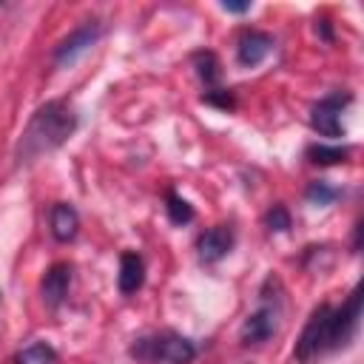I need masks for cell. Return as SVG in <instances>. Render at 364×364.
<instances>
[{"mask_svg":"<svg viewBox=\"0 0 364 364\" xmlns=\"http://www.w3.org/2000/svg\"><path fill=\"white\" fill-rule=\"evenodd\" d=\"M165 213H168V219L173 222V225H188V222H193V205L188 202V199H182L176 191H165Z\"/></svg>","mask_w":364,"mask_h":364,"instance_id":"cell-15","label":"cell"},{"mask_svg":"<svg viewBox=\"0 0 364 364\" xmlns=\"http://www.w3.org/2000/svg\"><path fill=\"white\" fill-rule=\"evenodd\" d=\"M48 230L57 242H71L80 233V213L71 202H54L48 210Z\"/></svg>","mask_w":364,"mask_h":364,"instance_id":"cell-10","label":"cell"},{"mask_svg":"<svg viewBox=\"0 0 364 364\" xmlns=\"http://www.w3.org/2000/svg\"><path fill=\"white\" fill-rule=\"evenodd\" d=\"M344 191L341 188H333V185H327V182H321V179H316V182H310L307 185V191H304V199L310 202V205H333L338 196H341Z\"/></svg>","mask_w":364,"mask_h":364,"instance_id":"cell-16","label":"cell"},{"mask_svg":"<svg viewBox=\"0 0 364 364\" xmlns=\"http://www.w3.org/2000/svg\"><path fill=\"white\" fill-rule=\"evenodd\" d=\"M290 210L282 205V202H273L270 208H267V213H264V228L270 230V233H287L290 230Z\"/></svg>","mask_w":364,"mask_h":364,"instance_id":"cell-17","label":"cell"},{"mask_svg":"<svg viewBox=\"0 0 364 364\" xmlns=\"http://www.w3.org/2000/svg\"><path fill=\"white\" fill-rule=\"evenodd\" d=\"M279 318H282V284L276 276H267L259 290V307L242 321L239 341L245 347L264 344L279 330Z\"/></svg>","mask_w":364,"mask_h":364,"instance_id":"cell-4","label":"cell"},{"mask_svg":"<svg viewBox=\"0 0 364 364\" xmlns=\"http://www.w3.org/2000/svg\"><path fill=\"white\" fill-rule=\"evenodd\" d=\"M102 37V26L100 20H85L82 26H77L68 37H63L54 48V65L57 68H68L74 65L85 51H91L97 46V40Z\"/></svg>","mask_w":364,"mask_h":364,"instance_id":"cell-6","label":"cell"},{"mask_svg":"<svg viewBox=\"0 0 364 364\" xmlns=\"http://www.w3.org/2000/svg\"><path fill=\"white\" fill-rule=\"evenodd\" d=\"M191 63H193V71L196 77L205 82V91L208 88H219V80H222V65H219V57L208 48L202 51H193L191 54Z\"/></svg>","mask_w":364,"mask_h":364,"instance_id":"cell-12","label":"cell"},{"mask_svg":"<svg viewBox=\"0 0 364 364\" xmlns=\"http://www.w3.org/2000/svg\"><path fill=\"white\" fill-rule=\"evenodd\" d=\"M304 156H307V162H313V165H338V162H347L350 148H347V145L313 142V145H307Z\"/></svg>","mask_w":364,"mask_h":364,"instance_id":"cell-13","label":"cell"},{"mask_svg":"<svg viewBox=\"0 0 364 364\" xmlns=\"http://www.w3.org/2000/svg\"><path fill=\"white\" fill-rule=\"evenodd\" d=\"M202 102H208V105H213L219 111H233L236 108V97H233L230 88H208L202 94Z\"/></svg>","mask_w":364,"mask_h":364,"instance_id":"cell-18","label":"cell"},{"mask_svg":"<svg viewBox=\"0 0 364 364\" xmlns=\"http://www.w3.org/2000/svg\"><path fill=\"white\" fill-rule=\"evenodd\" d=\"M57 361H60L57 350L46 341H31L14 353V364H57Z\"/></svg>","mask_w":364,"mask_h":364,"instance_id":"cell-14","label":"cell"},{"mask_svg":"<svg viewBox=\"0 0 364 364\" xmlns=\"http://www.w3.org/2000/svg\"><path fill=\"white\" fill-rule=\"evenodd\" d=\"M77 125H80V117H77V111L68 102H63V100L43 102L31 114L28 125L20 134L17 154H14L17 156V165H31L43 154L57 151L63 142L71 139V134L77 131Z\"/></svg>","mask_w":364,"mask_h":364,"instance_id":"cell-2","label":"cell"},{"mask_svg":"<svg viewBox=\"0 0 364 364\" xmlns=\"http://www.w3.org/2000/svg\"><path fill=\"white\" fill-rule=\"evenodd\" d=\"M276 40L270 31L262 28H242L236 37V63L242 68H256L267 60V54L273 51Z\"/></svg>","mask_w":364,"mask_h":364,"instance_id":"cell-7","label":"cell"},{"mask_svg":"<svg viewBox=\"0 0 364 364\" xmlns=\"http://www.w3.org/2000/svg\"><path fill=\"white\" fill-rule=\"evenodd\" d=\"M316 31L324 37V43H333V31H330V23H327V20H318V23H316Z\"/></svg>","mask_w":364,"mask_h":364,"instance_id":"cell-20","label":"cell"},{"mask_svg":"<svg viewBox=\"0 0 364 364\" xmlns=\"http://www.w3.org/2000/svg\"><path fill=\"white\" fill-rule=\"evenodd\" d=\"M71 279H74V264L71 262H54L43 279H40V296H43V304L57 310L65 299H68V287H71Z\"/></svg>","mask_w":364,"mask_h":364,"instance_id":"cell-9","label":"cell"},{"mask_svg":"<svg viewBox=\"0 0 364 364\" xmlns=\"http://www.w3.org/2000/svg\"><path fill=\"white\" fill-rule=\"evenodd\" d=\"M128 355L136 364H193L196 344L176 330H154L134 338Z\"/></svg>","mask_w":364,"mask_h":364,"instance_id":"cell-3","label":"cell"},{"mask_svg":"<svg viewBox=\"0 0 364 364\" xmlns=\"http://www.w3.org/2000/svg\"><path fill=\"white\" fill-rule=\"evenodd\" d=\"M222 9L230 11V14H245V11H250V3H230V0H225Z\"/></svg>","mask_w":364,"mask_h":364,"instance_id":"cell-19","label":"cell"},{"mask_svg":"<svg viewBox=\"0 0 364 364\" xmlns=\"http://www.w3.org/2000/svg\"><path fill=\"white\" fill-rule=\"evenodd\" d=\"M145 284V259L136 250H122L119 256V273H117V287L122 296L136 293Z\"/></svg>","mask_w":364,"mask_h":364,"instance_id":"cell-11","label":"cell"},{"mask_svg":"<svg viewBox=\"0 0 364 364\" xmlns=\"http://www.w3.org/2000/svg\"><path fill=\"white\" fill-rule=\"evenodd\" d=\"M236 245V230L230 225H213L196 236V256L205 264H213L225 259Z\"/></svg>","mask_w":364,"mask_h":364,"instance_id":"cell-8","label":"cell"},{"mask_svg":"<svg viewBox=\"0 0 364 364\" xmlns=\"http://www.w3.org/2000/svg\"><path fill=\"white\" fill-rule=\"evenodd\" d=\"M358 321H361V284L353 287V293L347 296L344 304L333 307V304H318L310 318L304 321L293 355L296 361L307 364L324 353H336L341 347H347L355 333H358Z\"/></svg>","mask_w":364,"mask_h":364,"instance_id":"cell-1","label":"cell"},{"mask_svg":"<svg viewBox=\"0 0 364 364\" xmlns=\"http://www.w3.org/2000/svg\"><path fill=\"white\" fill-rule=\"evenodd\" d=\"M353 102V94L350 91H333L327 97H321L313 108H310V128L321 136H344V128H341V114L344 108Z\"/></svg>","mask_w":364,"mask_h":364,"instance_id":"cell-5","label":"cell"}]
</instances>
